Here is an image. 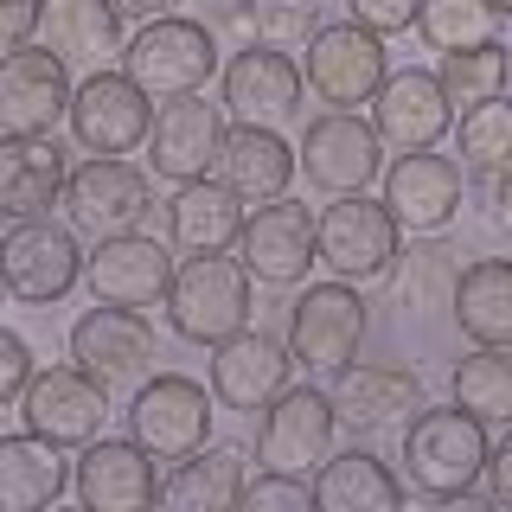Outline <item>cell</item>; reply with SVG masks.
Wrapping results in <instances>:
<instances>
[{
  "mask_svg": "<svg viewBox=\"0 0 512 512\" xmlns=\"http://www.w3.org/2000/svg\"><path fill=\"white\" fill-rule=\"evenodd\" d=\"M0 276H7L13 301H32V308H52L64 301L77 282H84V244H77L71 218H13L7 237H0Z\"/></svg>",
  "mask_w": 512,
  "mask_h": 512,
  "instance_id": "cell-5",
  "label": "cell"
},
{
  "mask_svg": "<svg viewBox=\"0 0 512 512\" xmlns=\"http://www.w3.org/2000/svg\"><path fill=\"white\" fill-rule=\"evenodd\" d=\"M493 224L512 237V173H500V180H493Z\"/></svg>",
  "mask_w": 512,
  "mask_h": 512,
  "instance_id": "cell-45",
  "label": "cell"
},
{
  "mask_svg": "<svg viewBox=\"0 0 512 512\" xmlns=\"http://www.w3.org/2000/svg\"><path fill=\"white\" fill-rule=\"evenodd\" d=\"M154 212V173H141L122 154H90L64 180V218L84 237H116L141 231V218Z\"/></svg>",
  "mask_w": 512,
  "mask_h": 512,
  "instance_id": "cell-8",
  "label": "cell"
},
{
  "mask_svg": "<svg viewBox=\"0 0 512 512\" xmlns=\"http://www.w3.org/2000/svg\"><path fill=\"white\" fill-rule=\"evenodd\" d=\"M244 448L237 442H205L192 455L173 461V474L160 480V500L173 512H231L244 506Z\"/></svg>",
  "mask_w": 512,
  "mask_h": 512,
  "instance_id": "cell-29",
  "label": "cell"
},
{
  "mask_svg": "<svg viewBox=\"0 0 512 512\" xmlns=\"http://www.w3.org/2000/svg\"><path fill=\"white\" fill-rule=\"evenodd\" d=\"M244 506L250 512H308L314 506V480L308 474H282V468H256V480H244Z\"/></svg>",
  "mask_w": 512,
  "mask_h": 512,
  "instance_id": "cell-39",
  "label": "cell"
},
{
  "mask_svg": "<svg viewBox=\"0 0 512 512\" xmlns=\"http://www.w3.org/2000/svg\"><path fill=\"white\" fill-rule=\"evenodd\" d=\"M506 13L493 0H416V39L429 52H468V45L500 39Z\"/></svg>",
  "mask_w": 512,
  "mask_h": 512,
  "instance_id": "cell-35",
  "label": "cell"
},
{
  "mask_svg": "<svg viewBox=\"0 0 512 512\" xmlns=\"http://www.w3.org/2000/svg\"><path fill=\"white\" fill-rule=\"evenodd\" d=\"M218 26L237 32V52L244 45H276V52H295L320 32V0H224Z\"/></svg>",
  "mask_w": 512,
  "mask_h": 512,
  "instance_id": "cell-33",
  "label": "cell"
},
{
  "mask_svg": "<svg viewBox=\"0 0 512 512\" xmlns=\"http://www.w3.org/2000/svg\"><path fill=\"white\" fill-rule=\"evenodd\" d=\"M71 487H77V500L96 506V512H141V506L160 500L154 455L135 436L128 442H116V436L84 442V455H77V468H71Z\"/></svg>",
  "mask_w": 512,
  "mask_h": 512,
  "instance_id": "cell-23",
  "label": "cell"
},
{
  "mask_svg": "<svg viewBox=\"0 0 512 512\" xmlns=\"http://www.w3.org/2000/svg\"><path fill=\"white\" fill-rule=\"evenodd\" d=\"M346 13H352L365 32H378V39H391V32H410V26H416V0H346Z\"/></svg>",
  "mask_w": 512,
  "mask_h": 512,
  "instance_id": "cell-41",
  "label": "cell"
},
{
  "mask_svg": "<svg viewBox=\"0 0 512 512\" xmlns=\"http://www.w3.org/2000/svg\"><path fill=\"white\" fill-rule=\"evenodd\" d=\"M301 64L276 52V45H244V52L224 58L218 71V96L231 109V122H263V128H282L288 116L301 109Z\"/></svg>",
  "mask_w": 512,
  "mask_h": 512,
  "instance_id": "cell-21",
  "label": "cell"
},
{
  "mask_svg": "<svg viewBox=\"0 0 512 512\" xmlns=\"http://www.w3.org/2000/svg\"><path fill=\"white\" fill-rule=\"evenodd\" d=\"M448 314L474 346H512V256H480L461 269Z\"/></svg>",
  "mask_w": 512,
  "mask_h": 512,
  "instance_id": "cell-32",
  "label": "cell"
},
{
  "mask_svg": "<svg viewBox=\"0 0 512 512\" xmlns=\"http://www.w3.org/2000/svg\"><path fill=\"white\" fill-rule=\"evenodd\" d=\"M493 7H500V13H512V0H493Z\"/></svg>",
  "mask_w": 512,
  "mask_h": 512,
  "instance_id": "cell-46",
  "label": "cell"
},
{
  "mask_svg": "<svg viewBox=\"0 0 512 512\" xmlns=\"http://www.w3.org/2000/svg\"><path fill=\"white\" fill-rule=\"evenodd\" d=\"M167 320L192 346L231 340L237 327H250V269L237 263L231 250L186 256V263L173 269V288H167Z\"/></svg>",
  "mask_w": 512,
  "mask_h": 512,
  "instance_id": "cell-4",
  "label": "cell"
},
{
  "mask_svg": "<svg viewBox=\"0 0 512 512\" xmlns=\"http://www.w3.org/2000/svg\"><path fill=\"white\" fill-rule=\"evenodd\" d=\"M71 141L84 154H135L148 148L154 128V96L135 84L128 71H84V84L71 90Z\"/></svg>",
  "mask_w": 512,
  "mask_h": 512,
  "instance_id": "cell-9",
  "label": "cell"
},
{
  "mask_svg": "<svg viewBox=\"0 0 512 512\" xmlns=\"http://www.w3.org/2000/svg\"><path fill=\"white\" fill-rule=\"evenodd\" d=\"M173 244H160L148 231H116V237H96V250L84 256V282L96 301L109 308H167V288H173Z\"/></svg>",
  "mask_w": 512,
  "mask_h": 512,
  "instance_id": "cell-10",
  "label": "cell"
},
{
  "mask_svg": "<svg viewBox=\"0 0 512 512\" xmlns=\"http://www.w3.org/2000/svg\"><path fill=\"white\" fill-rule=\"evenodd\" d=\"M39 45L71 71H103L109 58H122L116 0H39Z\"/></svg>",
  "mask_w": 512,
  "mask_h": 512,
  "instance_id": "cell-28",
  "label": "cell"
},
{
  "mask_svg": "<svg viewBox=\"0 0 512 512\" xmlns=\"http://www.w3.org/2000/svg\"><path fill=\"white\" fill-rule=\"evenodd\" d=\"M20 416L26 429H39V436H52L58 448H84L103 436L109 423V384L84 372V365H45V372H32L26 397H20Z\"/></svg>",
  "mask_w": 512,
  "mask_h": 512,
  "instance_id": "cell-12",
  "label": "cell"
},
{
  "mask_svg": "<svg viewBox=\"0 0 512 512\" xmlns=\"http://www.w3.org/2000/svg\"><path fill=\"white\" fill-rule=\"evenodd\" d=\"M64 160L58 135H0V218H45L52 205H64Z\"/></svg>",
  "mask_w": 512,
  "mask_h": 512,
  "instance_id": "cell-25",
  "label": "cell"
},
{
  "mask_svg": "<svg viewBox=\"0 0 512 512\" xmlns=\"http://www.w3.org/2000/svg\"><path fill=\"white\" fill-rule=\"evenodd\" d=\"M487 493L500 506H512V423H506V436L493 442V455H487Z\"/></svg>",
  "mask_w": 512,
  "mask_h": 512,
  "instance_id": "cell-43",
  "label": "cell"
},
{
  "mask_svg": "<svg viewBox=\"0 0 512 512\" xmlns=\"http://www.w3.org/2000/svg\"><path fill=\"white\" fill-rule=\"evenodd\" d=\"M122 71L135 77L154 103H173V96H199L224 71V45L205 20L167 13V20H148L122 45Z\"/></svg>",
  "mask_w": 512,
  "mask_h": 512,
  "instance_id": "cell-2",
  "label": "cell"
},
{
  "mask_svg": "<svg viewBox=\"0 0 512 512\" xmlns=\"http://www.w3.org/2000/svg\"><path fill=\"white\" fill-rule=\"evenodd\" d=\"M288 372H295V352L263 327H237L231 340L212 346V397L224 410H244V416L269 410L288 391Z\"/></svg>",
  "mask_w": 512,
  "mask_h": 512,
  "instance_id": "cell-18",
  "label": "cell"
},
{
  "mask_svg": "<svg viewBox=\"0 0 512 512\" xmlns=\"http://www.w3.org/2000/svg\"><path fill=\"white\" fill-rule=\"evenodd\" d=\"M71 359L84 365V372H96L103 384L148 378V365H154V327H148V314L96 301V308L71 327Z\"/></svg>",
  "mask_w": 512,
  "mask_h": 512,
  "instance_id": "cell-24",
  "label": "cell"
},
{
  "mask_svg": "<svg viewBox=\"0 0 512 512\" xmlns=\"http://www.w3.org/2000/svg\"><path fill=\"white\" fill-rule=\"evenodd\" d=\"M365 327H372V314H365V295L352 282H308L295 295V308H288V352H295L301 372H340L346 359H359V340Z\"/></svg>",
  "mask_w": 512,
  "mask_h": 512,
  "instance_id": "cell-7",
  "label": "cell"
},
{
  "mask_svg": "<svg viewBox=\"0 0 512 512\" xmlns=\"http://www.w3.org/2000/svg\"><path fill=\"white\" fill-rule=\"evenodd\" d=\"M455 154H461V167H474V173H512V96H493V103H474V109H461L455 116Z\"/></svg>",
  "mask_w": 512,
  "mask_h": 512,
  "instance_id": "cell-37",
  "label": "cell"
},
{
  "mask_svg": "<svg viewBox=\"0 0 512 512\" xmlns=\"http://www.w3.org/2000/svg\"><path fill=\"white\" fill-rule=\"evenodd\" d=\"M314 250H320V269H327V276L365 288V282H384L397 269L404 224L391 218V205H384V199L340 192V199L314 218Z\"/></svg>",
  "mask_w": 512,
  "mask_h": 512,
  "instance_id": "cell-3",
  "label": "cell"
},
{
  "mask_svg": "<svg viewBox=\"0 0 512 512\" xmlns=\"http://www.w3.org/2000/svg\"><path fill=\"white\" fill-rule=\"evenodd\" d=\"M404 480L391 474V461H378L372 448H346L314 468V506L320 512H397L404 506Z\"/></svg>",
  "mask_w": 512,
  "mask_h": 512,
  "instance_id": "cell-31",
  "label": "cell"
},
{
  "mask_svg": "<svg viewBox=\"0 0 512 512\" xmlns=\"http://www.w3.org/2000/svg\"><path fill=\"white\" fill-rule=\"evenodd\" d=\"M32 372H39V359H32V346H26V340H20L13 327H0V410H7V404H20V397H26Z\"/></svg>",
  "mask_w": 512,
  "mask_h": 512,
  "instance_id": "cell-40",
  "label": "cell"
},
{
  "mask_svg": "<svg viewBox=\"0 0 512 512\" xmlns=\"http://www.w3.org/2000/svg\"><path fill=\"white\" fill-rule=\"evenodd\" d=\"M71 468L64 448L39 429H20V436H0V512H39L52 506L64 487H71Z\"/></svg>",
  "mask_w": 512,
  "mask_h": 512,
  "instance_id": "cell-30",
  "label": "cell"
},
{
  "mask_svg": "<svg viewBox=\"0 0 512 512\" xmlns=\"http://www.w3.org/2000/svg\"><path fill=\"white\" fill-rule=\"evenodd\" d=\"M39 39V0H0V58Z\"/></svg>",
  "mask_w": 512,
  "mask_h": 512,
  "instance_id": "cell-42",
  "label": "cell"
},
{
  "mask_svg": "<svg viewBox=\"0 0 512 512\" xmlns=\"http://www.w3.org/2000/svg\"><path fill=\"white\" fill-rule=\"evenodd\" d=\"M71 64L45 45H20L0 58V128L7 135H52L71 116Z\"/></svg>",
  "mask_w": 512,
  "mask_h": 512,
  "instance_id": "cell-17",
  "label": "cell"
},
{
  "mask_svg": "<svg viewBox=\"0 0 512 512\" xmlns=\"http://www.w3.org/2000/svg\"><path fill=\"white\" fill-rule=\"evenodd\" d=\"M487 423L461 404H423L404 423V487H416L423 500H474V487L487 480Z\"/></svg>",
  "mask_w": 512,
  "mask_h": 512,
  "instance_id": "cell-1",
  "label": "cell"
},
{
  "mask_svg": "<svg viewBox=\"0 0 512 512\" xmlns=\"http://www.w3.org/2000/svg\"><path fill=\"white\" fill-rule=\"evenodd\" d=\"M436 77H442V96L455 103V116H461V109H474V103L506 96L512 58H506L500 39H487V45H468V52H442V71Z\"/></svg>",
  "mask_w": 512,
  "mask_h": 512,
  "instance_id": "cell-38",
  "label": "cell"
},
{
  "mask_svg": "<svg viewBox=\"0 0 512 512\" xmlns=\"http://www.w3.org/2000/svg\"><path fill=\"white\" fill-rule=\"evenodd\" d=\"M333 429H340V410H333L327 391L314 384H288L276 404L263 410V429H256V461L282 474H308L333 455Z\"/></svg>",
  "mask_w": 512,
  "mask_h": 512,
  "instance_id": "cell-14",
  "label": "cell"
},
{
  "mask_svg": "<svg viewBox=\"0 0 512 512\" xmlns=\"http://www.w3.org/2000/svg\"><path fill=\"white\" fill-rule=\"evenodd\" d=\"M448 391L480 423H512V346H474L468 359H455Z\"/></svg>",
  "mask_w": 512,
  "mask_h": 512,
  "instance_id": "cell-34",
  "label": "cell"
},
{
  "mask_svg": "<svg viewBox=\"0 0 512 512\" xmlns=\"http://www.w3.org/2000/svg\"><path fill=\"white\" fill-rule=\"evenodd\" d=\"M237 263L250 269V282L263 288H301L308 282V269L320 263L314 250V212L308 205H295L282 192V199L256 205L244 218V237H237Z\"/></svg>",
  "mask_w": 512,
  "mask_h": 512,
  "instance_id": "cell-13",
  "label": "cell"
},
{
  "mask_svg": "<svg viewBox=\"0 0 512 512\" xmlns=\"http://www.w3.org/2000/svg\"><path fill=\"white\" fill-rule=\"evenodd\" d=\"M301 77H308V90L320 96V103L359 109V103H372L378 84L391 77V71H384V39L365 32L359 20H333V26H320L308 39V64H301Z\"/></svg>",
  "mask_w": 512,
  "mask_h": 512,
  "instance_id": "cell-15",
  "label": "cell"
},
{
  "mask_svg": "<svg viewBox=\"0 0 512 512\" xmlns=\"http://www.w3.org/2000/svg\"><path fill=\"white\" fill-rule=\"evenodd\" d=\"M372 128L384 154H423L455 128V103L442 96L436 71H391L372 96Z\"/></svg>",
  "mask_w": 512,
  "mask_h": 512,
  "instance_id": "cell-22",
  "label": "cell"
},
{
  "mask_svg": "<svg viewBox=\"0 0 512 512\" xmlns=\"http://www.w3.org/2000/svg\"><path fill=\"white\" fill-rule=\"evenodd\" d=\"M384 205L410 237H442L461 218V160L455 154H397L384 167Z\"/></svg>",
  "mask_w": 512,
  "mask_h": 512,
  "instance_id": "cell-19",
  "label": "cell"
},
{
  "mask_svg": "<svg viewBox=\"0 0 512 512\" xmlns=\"http://www.w3.org/2000/svg\"><path fill=\"white\" fill-rule=\"evenodd\" d=\"M116 13H122V20H135V26H148V20L180 13V0H116Z\"/></svg>",
  "mask_w": 512,
  "mask_h": 512,
  "instance_id": "cell-44",
  "label": "cell"
},
{
  "mask_svg": "<svg viewBox=\"0 0 512 512\" xmlns=\"http://www.w3.org/2000/svg\"><path fill=\"white\" fill-rule=\"evenodd\" d=\"M295 160H301V173H308V186H320L327 199L365 192L372 180H384V141H378V128L359 122L352 109L314 116L295 141Z\"/></svg>",
  "mask_w": 512,
  "mask_h": 512,
  "instance_id": "cell-11",
  "label": "cell"
},
{
  "mask_svg": "<svg viewBox=\"0 0 512 512\" xmlns=\"http://www.w3.org/2000/svg\"><path fill=\"white\" fill-rule=\"evenodd\" d=\"M0 301H7V276H0Z\"/></svg>",
  "mask_w": 512,
  "mask_h": 512,
  "instance_id": "cell-47",
  "label": "cell"
},
{
  "mask_svg": "<svg viewBox=\"0 0 512 512\" xmlns=\"http://www.w3.org/2000/svg\"><path fill=\"white\" fill-rule=\"evenodd\" d=\"M244 199H237L231 186L218 180V173H205V180H186L173 192L167 205V244L180 256H218V250H237V237H244Z\"/></svg>",
  "mask_w": 512,
  "mask_h": 512,
  "instance_id": "cell-27",
  "label": "cell"
},
{
  "mask_svg": "<svg viewBox=\"0 0 512 512\" xmlns=\"http://www.w3.org/2000/svg\"><path fill=\"white\" fill-rule=\"evenodd\" d=\"M218 180L237 192L244 205H269L282 199L288 180L301 173L295 148L282 141V128H263V122H231L224 128V148H218Z\"/></svg>",
  "mask_w": 512,
  "mask_h": 512,
  "instance_id": "cell-26",
  "label": "cell"
},
{
  "mask_svg": "<svg viewBox=\"0 0 512 512\" xmlns=\"http://www.w3.org/2000/svg\"><path fill=\"white\" fill-rule=\"evenodd\" d=\"M455 276H461V269L448 263V250H442V244H410V250H397V269H391V282H397V308L416 314V320L455 308Z\"/></svg>",
  "mask_w": 512,
  "mask_h": 512,
  "instance_id": "cell-36",
  "label": "cell"
},
{
  "mask_svg": "<svg viewBox=\"0 0 512 512\" xmlns=\"http://www.w3.org/2000/svg\"><path fill=\"white\" fill-rule=\"evenodd\" d=\"M327 397H333V410H340V423L352 429V436L397 429V423H410V416L429 404L416 365H365V359H346L340 372H333Z\"/></svg>",
  "mask_w": 512,
  "mask_h": 512,
  "instance_id": "cell-20",
  "label": "cell"
},
{
  "mask_svg": "<svg viewBox=\"0 0 512 512\" xmlns=\"http://www.w3.org/2000/svg\"><path fill=\"white\" fill-rule=\"evenodd\" d=\"M224 103H205L199 96H173V103L154 109V128H148V173L167 186H186V180H205L218 167V148H224Z\"/></svg>",
  "mask_w": 512,
  "mask_h": 512,
  "instance_id": "cell-16",
  "label": "cell"
},
{
  "mask_svg": "<svg viewBox=\"0 0 512 512\" xmlns=\"http://www.w3.org/2000/svg\"><path fill=\"white\" fill-rule=\"evenodd\" d=\"M212 416H218V397L199 378L154 372V378H141L135 404H128V436L148 448L154 461H180V455L212 442Z\"/></svg>",
  "mask_w": 512,
  "mask_h": 512,
  "instance_id": "cell-6",
  "label": "cell"
}]
</instances>
